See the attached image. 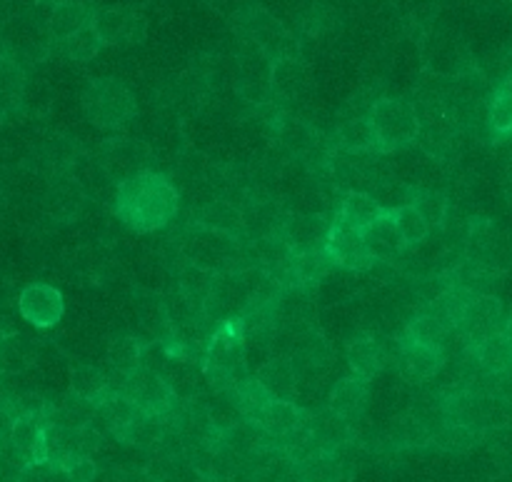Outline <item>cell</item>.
<instances>
[{
    "mask_svg": "<svg viewBox=\"0 0 512 482\" xmlns=\"http://www.w3.org/2000/svg\"><path fill=\"white\" fill-rule=\"evenodd\" d=\"M310 413H305L298 403L293 400H270L268 408L258 418V425L275 440V443H285L293 438L300 428L305 425Z\"/></svg>",
    "mask_w": 512,
    "mask_h": 482,
    "instance_id": "4fadbf2b",
    "label": "cell"
},
{
    "mask_svg": "<svg viewBox=\"0 0 512 482\" xmlns=\"http://www.w3.org/2000/svg\"><path fill=\"white\" fill-rule=\"evenodd\" d=\"M415 210L423 215V220L428 223V228H443L445 220H448V198L443 193H435V190H420L410 200Z\"/></svg>",
    "mask_w": 512,
    "mask_h": 482,
    "instance_id": "836d02e7",
    "label": "cell"
},
{
    "mask_svg": "<svg viewBox=\"0 0 512 482\" xmlns=\"http://www.w3.org/2000/svg\"><path fill=\"white\" fill-rule=\"evenodd\" d=\"M445 365V350L430 348V345L413 343L408 338H400V368L413 380H430L440 373Z\"/></svg>",
    "mask_w": 512,
    "mask_h": 482,
    "instance_id": "2e32d148",
    "label": "cell"
},
{
    "mask_svg": "<svg viewBox=\"0 0 512 482\" xmlns=\"http://www.w3.org/2000/svg\"><path fill=\"white\" fill-rule=\"evenodd\" d=\"M20 482H70L65 478L63 470H58L50 463H38V465H25Z\"/></svg>",
    "mask_w": 512,
    "mask_h": 482,
    "instance_id": "f35d334b",
    "label": "cell"
},
{
    "mask_svg": "<svg viewBox=\"0 0 512 482\" xmlns=\"http://www.w3.org/2000/svg\"><path fill=\"white\" fill-rule=\"evenodd\" d=\"M328 230L330 220L323 215L298 213L285 218V223L278 230V238L288 248V253H313V250H325Z\"/></svg>",
    "mask_w": 512,
    "mask_h": 482,
    "instance_id": "8fae6325",
    "label": "cell"
},
{
    "mask_svg": "<svg viewBox=\"0 0 512 482\" xmlns=\"http://www.w3.org/2000/svg\"><path fill=\"white\" fill-rule=\"evenodd\" d=\"M93 13L88 10V5L83 0H65V3L53 5L48 15V30L55 40H65L73 33H78L80 28L90 25Z\"/></svg>",
    "mask_w": 512,
    "mask_h": 482,
    "instance_id": "ffe728a7",
    "label": "cell"
},
{
    "mask_svg": "<svg viewBox=\"0 0 512 482\" xmlns=\"http://www.w3.org/2000/svg\"><path fill=\"white\" fill-rule=\"evenodd\" d=\"M205 373L218 388H235L245 373V338L240 320H225L205 350Z\"/></svg>",
    "mask_w": 512,
    "mask_h": 482,
    "instance_id": "3957f363",
    "label": "cell"
},
{
    "mask_svg": "<svg viewBox=\"0 0 512 482\" xmlns=\"http://www.w3.org/2000/svg\"><path fill=\"white\" fill-rule=\"evenodd\" d=\"M260 388L273 400H293L298 395V370L290 358H270L255 373Z\"/></svg>",
    "mask_w": 512,
    "mask_h": 482,
    "instance_id": "9a60e30c",
    "label": "cell"
},
{
    "mask_svg": "<svg viewBox=\"0 0 512 482\" xmlns=\"http://www.w3.org/2000/svg\"><path fill=\"white\" fill-rule=\"evenodd\" d=\"M365 400H368V383L355 375L343 378L335 383V388L328 395V410L330 413L340 415L350 423L353 418H358L365 408Z\"/></svg>",
    "mask_w": 512,
    "mask_h": 482,
    "instance_id": "ac0fdd59",
    "label": "cell"
},
{
    "mask_svg": "<svg viewBox=\"0 0 512 482\" xmlns=\"http://www.w3.org/2000/svg\"><path fill=\"white\" fill-rule=\"evenodd\" d=\"M8 403V385H5V378L0 375V405Z\"/></svg>",
    "mask_w": 512,
    "mask_h": 482,
    "instance_id": "60d3db41",
    "label": "cell"
},
{
    "mask_svg": "<svg viewBox=\"0 0 512 482\" xmlns=\"http://www.w3.org/2000/svg\"><path fill=\"white\" fill-rule=\"evenodd\" d=\"M13 413L8 410V405H0V445L8 443L10 428H13Z\"/></svg>",
    "mask_w": 512,
    "mask_h": 482,
    "instance_id": "ab89813d",
    "label": "cell"
},
{
    "mask_svg": "<svg viewBox=\"0 0 512 482\" xmlns=\"http://www.w3.org/2000/svg\"><path fill=\"white\" fill-rule=\"evenodd\" d=\"M83 108L90 123L100 128H123L138 113L135 95L115 78H98L85 88Z\"/></svg>",
    "mask_w": 512,
    "mask_h": 482,
    "instance_id": "277c9868",
    "label": "cell"
},
{
    "mask_svg": "<svg viewBox=\"0 0 512 482\" xmlns=\"http://www.w3.org/2000/svg\"><path fill=\"white\" fill-rule=\"evenodd\" d=\"M195 225L205 230H213V233L230 235V238H238L240 230L245 228V218L235 205H230L228 200H213V203L203 205L195 215Z\"/></svg>",
    "mask_w": 512,
    "mask_h": 482,
    "instance_id": "d6986e66",
    "label": "cell"
},
{
    "mask_svg": "<svg viewBox=\"0 0 512 482\" xmlns=\"http://www.w3.org/2000/svg\"><path fill=\"white\" fill-rule=\"evenodd\" d=\"M383 348L375 338L365 335V338H355L348 343V363L353 368L355 378L365 380L368 383L370 378L380 373L383 368Z\"/></svg>",
    "mask_w": 512,
    "mask_h": 482,
    "instance_id": "603a6c76",
    "label": "cell"
},
{
    "mask_svg": "<svg viewBox=\"0 0 512 482\" xmlns=\"http://www.w3.org/2000/svg\"><path fill=\"white\" fill-rule=\"evenodd\" d=\"M3 335H8V330H5V323H3V318H0V338H3Z\"/></svg>",
    "mask_w": 512,
    "mask_h": 482,
    "instance_id": "ee69618b",
    "label": "cell"
},
{
    "mask_svg": "<svg viewBox=\"0 0 512 482\" xmlns=\"http://www.w3.org/2000/svg\"><path fill=\"white\" fill-rule=\"evenodd\" d=\"M488 120H490V128L500 135H508L512 133V98L503 90H498L490 103L488 110Z\"/></svg>",
    "mask_w": 512,
    "mask_h": 482,
    "instance_id": "74e56055",
    "label": "cell"
},
{
    "mask_svg": "<svg viewBox=\"0 0 512 482\" xmlns=\"http://www.w3.org/2000/svg\"><path fill=\"white\" fill-rule=\"evenodd\" d=\"M503 333L508 335V340L512 343V313L508 315V318H505V328H503Z\"/></svg>",
    "mask_w": 512,
    "mask_h": 482,
    "instance_id": "b9f144b4",
    "label": "cell"
},
{
    "mask_svg": "<svg viewBox=\"0 0 512 482\" xmlns=\"http://www.w3.org/2000/svg\"><path fill=\"white\" fill-rule=\"evenodd\" d=\"M270 395L265 393L258 385L255 378H245L235 385V403H238L240 418L248 420V423H258V418L263 415V410L268 408Z\"/></svg>",
    "mask_w": 512,
    "mask_h": 482,
    "instance_id": "f1b7e54d",
    "label": "cell"
},
{
    "mask_svg": "<svg viewBox=\"0 0 512 482\" xmlns=\"http://www.w3.org/2000/svg\"><path fill=\"white\" fill-rule=\"evenodd\" d=\"M63 48H65V55H68L70 60H75V63H90V60L100 53L103 43H100L93 25H85V28H80L78 33H73L70 38L63 40Z\"/></svg>",
    "mask_w": 512,
    "mask_h": 482,
    "instance_id": "e575fe53",
    "label": "cell"
},
{
    "mask_svg": "<svg viewBox=\"0 0 512 482\" xmlns=\"http://www.w3.org/2000/svg\"><path fill=\"white\" fill-rule=\"evenodd\" d=\"M325 253L333 260L335 268L350 270V273H368L375 265L368 248H365L363 230L350 225L348 220L340 218V215H335V220H330Z\"/></svg>",
    "mask_w": 512,
    "mask_h": 482,
    "instance_id": "5b68a950",
    "label": "cell"
},
{
    "mask_svg": "<svg viewBox=\"0 0 512 482\" xmlns=\"http://www.w3.org/2000/svg\"><path fill=\"white\" fill-rule=\"evenodd\" d=\"M505 328V315L503 305L495 295H478L468 303V308L463 310V318H460L458 330L463 333L468 348H478L483 340H488L490 335L503 333Z\"/></svg>",
    "mask_w": 512,
    "mask_h": 482,
    "instance_id": "ba28073f",
    "label": "cell"
},
{
    "mask_svg": "<svg viewBox=\"0 0 512 482\" xmlns=\"http://www.w3.org/2000/svg\"><path fill=\"white\" fill-rule=\"evenodd\" d=\"M18 313L35 328H55L65 315V300L55 285L33 283L18 295Z\"/></svg>",
    "mask_w": 512,
    "mask_h": 482,
    "instance_id": "9c48e42d",
    "label": "cell"
},
{
    "mask_svg": "<svg viewBox=\"0 0 512 482\" xmlns=\"http://www.w3.org/2000/svg\"><path fill=\"white\" fill-rule=\"evenodd\" d=\"M500 90H503V93H508L510 98H512V75H510L508 80H505V83H503V88H500Z\"/></svg>",
    "mask_w": 512,
    "mask_h": 482,
    "instance_id": "7bdbcfd3",
    "label": "cell"
},
{
    "mask_svg": "<svg viewBox=\"0 0 512 482\" xmlns=\"http://www.w3.org/2000/svg\"><path fill=\"white\" fill-rule=\"evenodd\" d=\"M475 360L485 375H508L512 373V343L505 333L490 335L488 340L473 348Z\"/></svg>",
    "mask_w": 512,
    "mask_h": 482,
    "instance_id": "44dd1931",
    "label": "cell"
},
{
    "mask_svg": "<svg viewBox=\"0 0 512 482\" xmlns=\"http://www.w3.org/2000/svg\"><path fill=\"white\" fill-rule=\"evenodd\" d=\"M35 363V350L23 335L8 333L0 338V375L3 378H18L28 373Z\"/></svg>",
    "mask_w": 512,
    "mask_h": 482,
    "instance_id": "7402d4cb",
    "label": "cell"
},
{
    "mask_svg": "<svg viewBox=\"0 0 512 482\" xmlns=\"http://www.w3.org/2000/svg\"><path fill=\"white\" fill-rule=\"evenodd\" d=\"M403 338L413 340V343H420V345H430V348L445 350V343H448V338H450V330L445 328L438 318L423 313V315H418V318L410 320V325H408V330H405Z\"/></svg>",
    "mask_w": 512,
    "mask_h": 482,
    "instance_id": "1f68e13d",
    "label": "cell"
},
{
    "mask_svg": "<svg viewBox=\"0 0 512 482\" xmlns=\"http://www.w3.org/2000/svg\"><path fill=\"white\" fill-rule=\"evenodd\" d=\"M388 213H390V218H393L395 228H398L400 238H403L405 248H415V245L425 243L430 228H428V223L423 220V215H420L413 205L403 203V205H398V208H388Z\"/></svg>",
    "mask_w": 512,
    "mask_h": 482,
    "instance_id": "83f0119b",
    "label": "cell"
},
{
    "mask_svg": "<svg viewBox=\"0 0 512 482\" xmlns=\"http://www.w3.org/2000/svg\"><path fill=\"white\" fill-rule=\"evenodd\" d=\"M120 393L135 405L143 415L150 418H165V415L173 413L175 408V393L170 390V385L160 378L158 373H150V370L138 368L123 380L120 385Z\"/></svg>",
    "mask_w": 512,
    "mask_h": 482,
    "instance_id": "8992f818",
    "label": "cell"
},
{
    "mask_svg": "<svg viewBox=\"0 0 512 482\" xmlns=\"http://www.w3.org/2000/svg\"><path fill=\"white\" fill-rule=\"evenodd\" d=\"M363 240H365V248H368L370 258L378 263V260H393L398 258L405 248L403 238H400L398 228H395L393 218L390 213L385 210L375 223H370L368 228H363Z\"/></svg>",
    "mask_w": 512,
    "mask_h": 482,
    "instance_id": "e0dca14e",
    "label": "cell"
},
{
    "mask_svg": "<svg viewBox=\"0 0 512 482\" xmlns=\"http://www.w3.org/2000/svg\"><path fill=\"white\" fill-rule=\"evenodd\" d=\"M140 350H143V345H140L133 335H118V338L110 340L108 345L110 368L125 380L133 370L140 368Z\"/></svg>",
    "mask_w": 512,
    "mask_h": 482,
    "instance_id": "f546056e",
    "label": "cell"
},
{
    "mask_svg": "<svg viewBox=\"0 0 512 482\" xmlns=\"http://www.w3.org/2000/svg\"><path fill=\"white\" fill-rule=\"evenodd\" d=\"M250 33H253L258 50L270 60V63L283 58H295L293 38H290L288 30H285L273 15L263 13V10L250 15Z\"/></svg>",
    "mask_w": 512,
    "mask_h": 482,
    "instance_id": "7c38bea8",
    "label": "cell"
},
{
    "mask_svg": "<svg viewBox=\"0 0 512 482\" xmlns=\"http://www.w3.org/2000/svg\"><path fill=\"white\" fill-rule=\"evenodd\" d=\"M368 123L378 153H393V150L405 148V145L415 143L420 133L418 108L400 98L375 100L368 113Z\"/></svg>",
    "mask_w": 512,
    "mask_h": 482,
    "instance_id": "7a4b0ae2",
    "label": "cell"
},
{
    "mask_svg": "<svg viewBox=\"0 0 512 482\" xmlns=\"http://www.w3.org/2000/svg\"><path fill=\"white\" fill-rule=\"evenodd\" d=\"M293 255V253H290ZM335 268L333 260L328 258L325 250H313V253H298L293 255V283L295 288H305V285H315L323 280Z\"/></svg>",
    "mask_w": 512,
    "mask_h": 482,
    "instance_id": "4316f807",
    "label": "cell"
},
{
    "mask_svg": "<svg viewBox=\"0 0 512 482\" xmlns=\"http://www.w3.org/2000/svg\"><path fill=\"white\" fill-rule=\"evenodd\" d=\"M338 140L340 148L348 150V153L353 155L378 153V150H375V138L373 130H370L368 115H363V118H350L348 123L338 130Z\"/></svg>",
    "mask_w": 512,
    "mask_h": 482,
    "instance_id": "4dcf8cb0",
    "label": "cell"
},
{
    "mask_svg": "<svg viewBox=\"0 0 512 482\" xmlns=\"http://www.w3.org/2000/svg\"><path fill=\"white\" fill-rule=\"evenodd\" d=\"M305 70L295 58H283L270 63V95L293 100L303 93Z\"/></svg>",
    "mask_w": 512,
    "mask_h": 482,
    "instance_id": "cb8c5ba5",
    "label": "cell"
},
{
    "mask_svg": "<svg viewBox=\"0 0 512 482\" xmlns=\"http://www.w3.org/2000/svg\"><path fill=\"white\" fill-rule=\"evenodd\" d=\"M90 25L103 45H135L145 38V20L130 8H103L93 13Z\"/></svg>",
    "mask_w": 512,
    "mask_h": 482,
    "instance_id": "30bf717a",
    "label": "cell"
},
{
    "mask_svg": "<svg viewBox=\"0 0 512 482\" xmlns=\"http://www.w3.org/2000/svg\"><path fill=\"white\" fill-rule=\"evenodd\" d=\"M55 468L63 470L65 478L70 482H93L98 478V465H95V460L85 453L65 455Z\"/></svg>",
    "mask_w": 512,
    "mask_h": 482,
    "instance_id": "8d00e7d4",
    "label": "cell"
},
{
    "mask_svg": "<svg viewBox=\"0 0 512 482\" xmlns=\"http://www.w3.org/2000/svg\"><path fill=\"white\" fill-rule=\"evenodd\" d=\"M180 193L173 180L153 168L133 175L115 190V215L133 233H155L178 215Z\"/></svg>",
    "mask_w": 512,
    "mask_h": 482,
    "instance_id": "6da1fadb",
    "label": "cell"
},
{
    "mask_svg": "<svg viewBox=\"0 0 512 482\" xmlns=\"http://www.w3.org/2000/svg\"><path fill=\"white\" fill-rule=\"evenodd\" d=\"M110 390L113 388H110L108 375L100 368H95V365H78V368H73V375H70V393L78 395V398L98 405Z\"/></svg>",
    "mask_w": 512,
    "mask_h": 482,
    "instance_id": "484cf974",
    "label": "cell"
},
{
    "mask_svg": "<svg viewBox=\"0 0 512 482\" xmlns=\"http://www.w3.org/2000/svg\"><path fill=\"white\" fill-rule=\"evenodd\" d=\"M100 168H103L105 178L113 180V183H125L133 175L143 173V170H150V148L143 143V140L125 138V135H118V138L105 140L103 148H100Z\"/></svg>",
    "mask_w": 512,
    "mask_h": 482,
    "instance_id": "52a82bcc",
    "label": "cell"
},
{
    "mask_svg": "<svg viewBox=\"0 0 512 482\" xmlns=\"http://www.w3.org/2000/svg\"><path fill=\"white\" fill-rule=\"evenodd\" d=\"M475 440H478V430L468 428V425H445L435 435V443L443 450H450V453H463V450L473 448Z\"/></svg>",
    "mask_w": 512,
    "mask_h": 482,
    "instance_id": "d590c367",
    "label": "cell"
},
{
    "mask_svg": "<svg viewBox=\"0 0 512 482\" xmlns=\"http://www.w3.org/2000/svg\"><path fill=\"white\" fill-rule=\"evenodd\" d=\"M300 482H338L340 480V458L333 453H318L313 458L295 465Z\"/></svg>",
    "mask_w": 512,
    "mask_h": 482,
    "instance_id": "d6a6232c",
    "label": "cell"
},
{
    "mask_svg": "<svg viewBox=\"0 0 512 482\" xmlns=\"http://www.w3.org/2000/svg\"><path fill=\"white\" fill-rule=\"evenodd\" d=\"M385 210L388 208H383V203L375 195L365 193V190H350L343 198V205H340V218H345L350 225L363 230L370 223H375Z\"/></svg>",
    "mask_w": 512,
    "mask_h": 482,
    "instance_id": "d4e9b609",
    "label": "cell"
},
{
    "mask_svg": "<svg viewBox=\"0 0 512 482\" xmlns=\"http://www.w3.org/2000/svg\"><path fill=\"white\" fill-rule=\"evenodd\" d=\"M8 443L25 465L48 463V453H45V423L40 418H15L8 435Z\"/></svg>",
    "mask_w": 512,
    "mask_h": 482,
    "instance_id": "5bb4252c",
    "label": "cell"
}]
</instances>
